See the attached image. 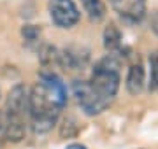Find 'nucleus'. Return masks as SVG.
<instances>
[{
  "label": "nucleus",
  "instance_id": "8",
  "mask_svg": "<svg viewBox=\"0 0 158 149\" xmlns=\"http://www.w3.org/2000/svg\"><path fill=\"white\" fill-rule=\"evenodd\" d=\"M119 14L128 23H139L146 14V0H128Z\"/></svg>",
  "mask_w": 158,
  "mask_h": 149
},
{
  "label": "nucleus",
  "instance_id": "10",
  "mask_svg": "<svg viewBox=\"0 0 158 149\" xmlns=\"http://www.w3.org/2000/svg\"><path fill=\"white\" fill-rule=\"evenodd\" d=\"M21 39L23 44L28 49H37L42 46V30L37 25H23L21 28Z\"/></svg>",
  "mask_w": 158,
  "mask_h": 149
},
{
  "label": "nucleus",
  "instance_id": "1",
  "mask_svg": "<svg viewBox=\"0 0 158 149\" xmlns=\"http://www.w3.org/2000/svg\"><path fill=\"white\" fill-rule=\"evenodd\" d=\"M62 111L58 105L51 102L46 91L39 83L34 88H30L28 98V126L35 135H44L53 130V126L58 125Z\"/></svg>",
  "mask_w": 158,
  "mask_h": 149
},
{
  "label": "nucleus",
  "instance_id": "5",
  "mask_svg": "<svg viewBox=\"0 0 158 149\" xmlns=\"http://www.w3.org/2000/svg\"><path fill=\"white\" fill-rule=\"evenodd\" d=\"M28 98H30V88L25 86V84H16L7 93L4 109L14 116L28 119Z\"/></svg>",
  "mask_w": 158,
  "mask_h": 149
},
{
  "label": "nucleus",
  "instance_id": "15",
  "mask_svg": "<svg viewBox=\"0 0 158 149\" xmlns=\"http://www.w3.org/2000/svg\"><path fill=\"white\" fill-rule=\"evenodd\" d=\"M149 28L153 30V34L158 35V11H155L151 14V19H149Z\"/></svg>",
  "mask_w": 158,
  "mask_h": 149
},
{
  "label": "nucleus",
  "instance_id": "4",
  "mask_svg": "<svg viewBox=\"0 0 158 149\" xmlns=\"http://www.w3.org/2000/svg\"><path fill=\"white\" fill-rule=\"evenodd\" d=\"M27 128L28 119L11 114L6 109H0V135L7 142H21L27 135Z\"/></svg>",
  "mask_w": 158,
  "mask_h": 149
},
{
  "label": "nucleus",
  "instance_id": "6",
  "mask_svg": "<svg viewBox=\"0 0 158 149\" xmlns=\"http://www.w3.org/2000/svg\"><path fill=\"white\" fill-rule=\"evenodd\" d=\"M90 60L88 49L81 46H69L58 49V67L65 70H81Z\"/></svg>",
  "mask_w": 158,
  "mask_h": 149
},
{
  "label": "nucleus",
  "instance_id": "9",
  "mask_svg": "<svg viewBox=\"0 0 158 149\" xmlns=\"http://www.w3.org/2000/svg\"><path fill=\"white\" fill-rule=\"evenodd\" d=\"M121 30L116 26L114 23H109L104 30V35H102V40H104V47L107 53H116L121 49Z\"/></svg>",
  "mask_w": 158,
  "mask_h": 149
},
{
  "label": "nucleus",
  "instance_id": "7",
  "mask_svg": "<svg viewBox=\"0 0 158 149\" xmlns=\"http://www.w3.org/2000/svg\"><path fill=\"white\" fill-rule=\"evenodd\" d=\"M146 86V69L141 62H134L128 67L127 79H125V88L130 95H139Z\"/></svg>",
  "mask_w": 158,
  "mask_h": 149
},
{
  "label": "nucleus",
  "instance_id": "17",
  "mask_svg": "<svg viewBox=\"0 0 158 149\" xmlns=\"http://www.w3.org/2000/svg\"><path fill=\"white\" fill-rule=\"evenodd\" d=\"M65 149H88V147L83 146V144H79V142H74V144H69Z\"/></svg>",
  "mask_w": 158,
  "mask_h": 149
},
{
  "label": "nucleus",
  "instance_id": "2",
  "mask_svg": "<svg viewBox=\"0 0 158 149\" xmlns=\"http://www.w3.org/2000/svg\"><path fill=\"white\" fill-rule=\"evenodd\" d=\"M72 95H74V98H76V103L81 107V111H83L86 116L102 114V112L113 103V102H109V100H106V98H102L100 95L90 86L88 81H81V79H76L72 83Z\"/></svg>",
  "mask_w": 158,
  "mask_h": 149
},
{
  "label": "nucleus",
  "instance_id": "14",
  "mask_svg": "<svg viewBox=\"0 0 158 149\" xmlns=\"http://www.w3.org/2000/svg\"><path fill=\"white\" fill-rule=\"evenodd\" d=\"M149 91L158 90V51L149 54V83H148Z\"/></svg>",
  "mask_w": 158,
  "mask_h": 149
},
{
  "label": "nucleus",
  "instance_id": "3",
  "mask_svg": "<svg viewBox=\"0 0 158 149\" xmlns=\"http://www.w3.org/2000/svg\"><path fill=\"white\" fill-rule=\"evenodd\" d=\"M48 11H49L51 21L58 28H74L77 25L81 12L74 0H49L48 2Z\"/></svg>",
  "mask_w": 158,
  "mask_h": 149
},
{
  "label": "nucleus",
  "instance_id": "11",
  "mask_svg": "<svg viewBox=\"0 0 158 149\" xmlns=\"http://www.w3.org/2000/svg\"><path fill=\"white\" fill-rule=\"evenodd\" d=\"M39 62L42 69L53 70V67H58V47L51 46V44H42L39 47Z\"/></svg>",
  "mask_w": 158,
  "mask_h": 149
},
{
  "label": "nucleus",
  "instance_id": "12",
  "mask_svg": "<svg viewBox=\"0 0 158 149\" xmlns=\"http://www.w3.org/2000/svg\"><path fill=\"white\" fill-rule=\"evenodd\" d=\"M81 6L91 21H102L106 18V4L102 0H81Z\"/></svg>",
  "mask_w": 158,
  "mask_h": 149
},
{
  "label": "nucleus",
  "instance_id": "16",
  "mask_svg": "<svg viewBox=\"0 0 158 149\" xmlns=\"http://www.w3.org/2000/svg\"><path fill=\"white\" fill-rule=\"evenodd\" d=\"M109 2H111V6H113L116 11L121 12L125 9V6H127V2H128V0H109Z\"/></svg>",
  "mask_w": 158,
  "mask_h": 149
},
{
  "label": "nucleus",
  "instance_id": "13",
  "mask_svg": "<svg viewBox=\"0 0 158 149\" xmlns=\"http://www.w3.org/2000/svg\"><path fill=\"white\" fill-rule=\"evenodd\" d=\"M81 130V125H79V121L72 116H67V118H63L62 123H60V128H58V135L60 139H72L76 137Z\"/></svg>",
  "mask_w": 158,
  "mask_h": 149
}]
</instances>
